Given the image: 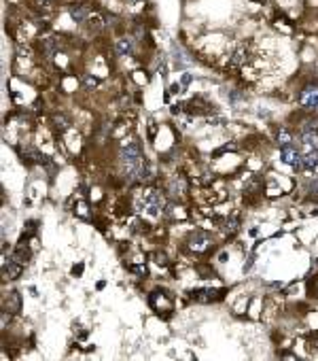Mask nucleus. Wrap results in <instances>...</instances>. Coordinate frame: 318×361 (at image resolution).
<instances>
[{
    "mask_svg": "<svg viewBox=\"0 0 318 361\" xmlns=\"http://www.w3.org/2000/svg\"><path fill=\"white\" fill-rule=\"evenodd\" d=\"M142 204H145V211L148 212V215H159V211L164 209L166 200H164V193L157 191V189H151L145 193V198H142Z\"/></svg>",
    "mask_w": 318,
    "mask_h": 361,
    "instance_id": "1",
    "label": "nucleus"
},
{
    "mask_svg": "<svg viewBox=\"0 0 318 361\" xmlns=\"http://www.w3.org/2000/svg\"><path fill=\"white\" fill-rule=\"evenodd\" d=\"M280 155H282V162L293 166V168H303V155L297 151V147L293 145H284L280 149Z\"/></svg>",
    "mask_w": 318,
    "mask_h": 361,
    "instance_id": "2",
    "label": "nucleus"
},
{
    "mask_svg": "<svg viewBox=\"0 0 318 361\" xmlns=\"http://www.w3.org/2000/svg\"><path fill=\"white\" fill-rule=\"evenodd\" d=\"M299 102L306 106V109H310V111L318 109V83H312V85H308V88L301 90Z\"/></svg>",
    "mask_w": 318,
    "mask_h": 361,
    "instance_id": "3",
    "label": "nucleus"
},
{
    "mask_svg": "<svg viewBox=\"0 0 318 361\" xmlns=\"http://www.w3.org/2000/svg\"><path fill=\"white\" fill-rule=\"evenodd\" d=\"M189 246H191V251H195V253H204L208 246H210V238H208L204 232H195L193 236L189 238Z\"/></svg>",
    "mask_w": 318,
    "mask_h": 361,
    "instance_id": "4",
    "label": "nucleus"
},
{
    "mask_svg": "<svg viewBox=\"0 0 318 361\" xmlns=\"http://www.w3.org/2000/svg\"><path fill=\"white\" fill-rule=\"evenodd\" d=\"M4 310L6 312H19L22 310V296L17 291H11L4 296Z\"/></svg>",
    "mask_w": 318,
    "mask_h": 361,
    "instance_id": "5",
    "label": "nucleus"
},
{
    "mask_svg": "<svg viewBox=\"0 0 318 361\" xmlns=\"http://www.w3.org/2000/svg\"><path fill=\"white\" fill-rule=\"evenodd\" d=\"M70 17H72L77 24H83V22H87V19H89V13H87L85 6L74 4V6H70Z\"/></svg>",
    "mask_w": 318,
    "mask_h": 361,
    "instance_id": "6",
    "label": "nucleus"
},
{
    "mask_svg": "<svg viewBox=\"0 0 318 361\" xmlns=\"http://www.w3.org/2000/svg\"><path fill=\"white\" fill-rule=\"evenodd\" d=\"M2 274H4V278H17L19 274H22V264H17V262H9V266H2Z\"/></svg>",
    "mask_w": 318,
    "mask_h": 361,
    "instance_id": "7",
    "label": "nucleus"
},
{
    "mask_svg": "<svg viewBox=\"0 0 318 361\" xmlns=\"http://www.w3.org/2000/svg\"><path fill=\"white\" fill-rule=\"evenodd\" d=\"M216 293L221 291H214V289H198L193 291V300H198V302H212L216 298Z\"/></svg>",
    "mask_w": 318,
    "mask_h": 361,
    "instance_id": "8",
    "label": "nucleus"
},
{
    "mask_svg": "<svg viewBox=\"0 0 318 361\" xmlns=\"http://www.w3.org/2000/svg\"><path fill=\"white\" fill-rule=\"evenodd\" d=\"M316 166H318V149H310L306 155H303V168L314 170Z\"/></svg>",
    "mask_w": 318,
    "mask_h": 361,
    "instance_id": "9",
    "label": "nucleus"
},
{
    "mask_svg": "<svg viewBox=\"0 0 318 361\" xmlns=\"http://www.w3.org/2000/svg\"><path fill=\"white\" fill-rule=\"evenodd\" d=\"M187 106H191V109H189L191 113H208V111L212 109V106H210V104H206L202 98H195V100H191V102H189Z\"/></svg>",
    "mask_w": 318,
    "mask_h": 361,
    "instance_id": "10",
    "label": "nucleus"
},
{
    "mask_svg": "<svg viewBox=\"0 0 318 361\" xmlns=\"http://www.w3.org/2000/svg\"><path fill=\"white\" fill-rule=\"evenodd\" d=\"M246 58H248V51H246V45H242V47H238V51L233 53V58H231V66H242L246 62Z\"/></svg>",
    "mask_w": 318,
    "mask_h": 361,
    "instance_id": "11",
    "label": "nucleus"
},
{
    "mask_svg": "<svg viewBox=\"0 0 318 361\" xmlns=\"http://www.w3.org/2000/svg\"><path fill=\"white\" fill-rule=\"evenodd\" d=\"M132 49H134L132 38H121V41H117V53L119 56H127V53H132Z\"/></svg>",
    "mask_w": 318,
    "mask_h": 361,
    "instance_id": "12",
    "label": "nucleus"
},
{
    "mask_svg": "<svg viewBox=\"0 0 318 361\" xmlns=\"http://www.w3.org/2000/svg\"><path fill=\"white\" fill-rule=\"evenodd\" d=\"M303 145L308 149H318V132H303Z\"/></svg>",
    "mask_w": 318,
    "mask_h": 361,
    "instance_id": "13",
    "label": "nucleus"
},
{
    "mask_svg": "<svg viewBox=\"0 0 318 361\" xmlns=\"http://www.w3.org/2000/svg\"><path fill=\"white\" fill-rule=\"evenodd\" d=\"M58 47H59V43L56 41V38H45V41H43V51H45L47 58H51L53 53H56Z\"/></svg>",
    "mask_w": 318,
    "mask_h": 361,
    "instance_id": "14",
    "label": "nucleus"
},
{
    "mask_svg": "<svg viewBox=\"0 0 318 361\" xmlns=\"http://www.w3.org/2000/svg\"><path fill=\"white\" fill-rule=\"evenodd\" d=\"M11 259H13V262H17V264H22V266H24V262L28 259V249H26L24 244H19L17 249H15V253L11 255Z\"/></svg>",
    "mask_w": 318,
    "mask_h": 361,
    "instance_id": "15",
    "label": "nucleus"
},
{
    "mask_svg": "<svg viewBox=\"0 0 318 361\" xmlns=\"http://www.w3.org/2000/svg\"><path fill=\"white\" fill-rule=\"evenodd\" d=\"M301 130L303 132H318V119L316 117L306 119V121H303V125H301Z\"/></svg>",
    "mask_w": 318,
    "mask_h": 361,
    "instance_id": "16",
    "label": "nucleus"
},
{
    "mask_svg": "<svg viewBox=\"0 0 318 361\" xmlns=\"http://www.w3.org/2000/svg\"><path fill=\"white\" fill-rule=\"evenodd\" d=\"M278 145H280V147L290 145V132H289L287 128H282V130L278 132Z\"/></svg>",
    "mask_w": 318,
    "mask_h": 361,
    "instance_id": "17",
    "label": "nucleus"
},
{
    "mask_svg": "<svg viewBox=\"0 0 318 361\" xmlns=\"http://www.w3.org/2000/svg\"><path fill=\"white\" fill-rule=\"evenodd\" d=\"M87 22H89V28L91 30H100L104 26V22H102V17H100V15H89V19H87Z\"/></svg>",
    "mask_w": 318,
    "mask_h": 361,
    "instance_id": "18",
    "label": "nucleus"
},
{
    "mask_svg": "<svg viewBox=\"0 0 318 361\" xmlns=\"http://www.w3.org/2000/svg\"><path fill=\"white\" fill-rule=\"evenodd\" d=\"M170 191H172V196H178V193H182L185 191V183L182 180H172V185H170Z\"/></svg>",
    "mask_w": 318,
    "mask_h": 361,
    "instance_id": "19",
    "label": "nucleus"
},
{
    "mask_svg": "<svg viewBox=\"0 0 318 361\" xmlns=\"http://www.w3.org/2000/svg\"><path fill=\"white\" fill-rule=\"evenodd\" d=\"M83 85H85V88H96V85H98V79L91 77V75H83Z\"/></svg>",
    "mask_w": 318,
    "mask_h": 361,
    "instance_id": "20",
    "label": "nucleus"
},
{
    "mask_svg": "<svg viewBox=\"0 0 318 361\" xmlns=\"http://www.w3.org/2000/svg\"><path fill=\"white\" fill-rule=\"evenodd\" d=\"M56 123H58L59 130H66V128H68V121H66L64 117H59V115H56Z\"/></svg>",
    "mask_w": 318,
    "mask_h": 361,
    "instance_id": "21",
    "label": "nucleus"
},
{
    "mask_svg": "<svg viewBox=\"0 0 318 361\" xmlns=\"http://www.w3.org/2000/svg\"><path fill=\"white\" fill-rule=\"evenodd\" d=\"M227 230H229V232H235V230H238V219H231V221H227Z\"/></svg>",
    "mask_w": 318,
    "mask_h": 361,
    "instance_id": "22",
    "label": "nucleus"
},
{
    "mask_svg": "<svg viewBox=\"0 0 318 361\" xmlns=\"http://www.w3.org/2000/svg\"><path fill=\"white\" fill-rule=\"evenodd\" d=\"M155 259H157L159 266H166V255H164V253H157V255H155Z\"/></svg>",
    "mask_w": 318,
    "mask_h": 361,
    "instance_id": "23",
    "label": "nucleus"
},
{
    "mask_svg": "<svg viewBox=\"0 0 318 361\" xmlns=\"http://www.w3.org/2000/svg\"><path fill=\"white\" fill-rule=\"evenodd\" d=\"M187 83H191V75H185V77H182V85H187Z\"/></svg>",
    "mask_w": 318,
    "mask_h": 361,
    "instance_id": "24",
    "label": "nucleus"
},
{
    "mask_svg": "<svg viewBox=\"0 0 318 361\" xmlns=\"http://www.w3.org/2000/svg\"><path fill=\"white\" fill-rule=\"evenodd\" d=\"M316 296H318V283H316Z\"/></svg>",
    "mask_w": 318,
    "mask_h": 361,
    "instance_id": "25",
    "label": "nucleus"
}]
</instances>
